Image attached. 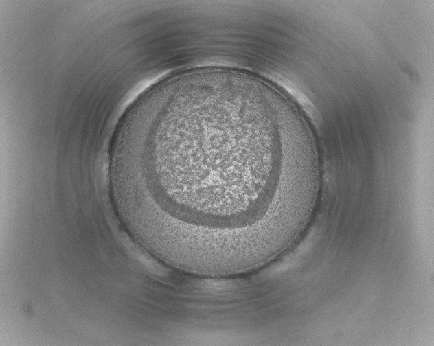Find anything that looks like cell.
<instances>
[{
  "label": "cell",
  "instance_id": "1",
  "mask_svg": "<svg viewBox=\"0 0 434 346\" xmlns=\"http://www.w3.org/2000/svg\"><path fill=\"white\" fill-rule=\"evenodd\" d=\"M283 134L245 107L212 102L164 119L149 130V198L169 219L227 230L254 220L284 176Z\"/></svg>",
  "mask_w": 434,
  "mask_h": 346
}]
</instances>
